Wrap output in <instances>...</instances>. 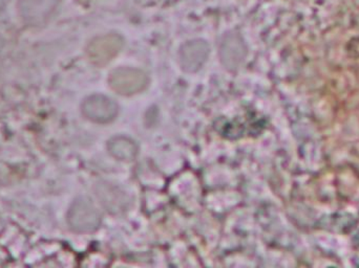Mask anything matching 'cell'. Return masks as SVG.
I'll return each mask as SVG.
<instances>
[{"instance_id":"cell-1","label":"cell","mask_w":359,"mask_h":268,"mask_svg":"<svg viewBox=\"0 0 359 268\" xmlns=\"http://www.w3.org/2000/svg\"><path fill=\"white\" fill-rule=\"evenodd\" d=\"M67 223L74 232L90 233L100 227L101 215L90 198L79 197L69 206Z\"/></svg>"},{"instance_id":"cell-2","label":"cell","mask_w":359,"mask_h":268,"mask_svg":"<svg viewBox=\"0 0 359 268\" xmlns=\"http://www.w3.org/2000/svg\"><path fill=\"white\" fill-rule=\"evenodd\" d=\"M109 85L117 94L133 96L143 92L149 85V78L144 71L132 67H121L111 71Z\"/></svg>"},{"instance_id":"cell-3","label":"cell","mask_w":359,"mask_h":268,"mask_svg":"<svg viewBox=\"0 0 359 268\" xmlns=\"http://www.w3.org/2000/svg\"><path fill=\"white\" fill-rule=\"evenodd\" d=\"M82 113L97 124H109L117 118L119 107L111 99L101 94L88 97L82 103Z\"/></svg>"},{"instance_id":"cell-4","label":"cell","mask_w":359,"mask_h":268,"mask_svg":"<svg viewBox=\"0 0 359 268\" xmlns=\"http://www.w3.org/2000/svg\"><path fill=\"white\" fill-rule=\"evenodd\" d=\"M209 56V46L204 40H191L182 45L179 52L180 64L187 73L202 69Z\"/></svg>"},{"instance_id":"cell-5","label":"cell","mask_w":359,"mask_h":268,"mask_svg":"<svg viewBox=\"0 0 359 268\" xmlns=\"http://www.w3.org/2000/svg\"><path fill=\"white\" fill-rule=\"evenodd\" d=\"M57 4L58 0H18L21 17L31 25H40L46 22Z\"/></svg>"},{"instance_id":"cell-6","label":"cell","mask_w":359,"mask_h":268,"mask_svg":"<svg viewBox=\"0 0 359 268\" xmlns=\"http://www.w3.org/2000/svg\"><path fill=\"white\" fill-rule=\"evenodd\" d=\"M247 48L238 34L230 33L224 36L219 46V56L227 69H238L246 57Z\"/></svg>"},{"instance_id":"cell-7","label":"cell","mask_w":359,"mask_h":268,"mask_svg":"<svg viewBox=\"0 0 359 268\" xmlns=\"http://www.w3.org/2000/svg\"><path fill=\"white\" fill-rule=\"evenodd\" d=\"M122 46V39L117 35H109L95 40L90 52L96 63H107L116 56Z\"/></svg>"},{"instance_id":"cell-8","label":"cell","mask_w":359,"mask_h":268,"mask_svg":"<svg viewBox=\"0 0 359 268\" xmlns=\"http://www.w3.org/2000/svg\"><path fill=\"white\" fill-rule=\"evenodd\" d=\"M101 204L111 213H120L126 210L128 200L126 194L121 190L111 185L103 183L97 189Z\"/></svg>"},{"instance_id":"cell-9","label":"cell","mask_w":359,"mask_h":268,"mask_svg":"<svg viewBox=\"0 0 359 268\" xmlns=\"http://www.w3.org/2000/svg\"><path fill=\"white\" fill-rule=\"evenodd\" d=\"M107 149L111 156L123 162L134 160L138 155L137 143L130 137L121 136V135L109 139Z\"/></svg>"},{"instance_id":"cell-10","label":"cell","mask_w":359,"mask_h":268,"mask_svg":"<svg viewBox=\"0 0 359 268\" xmlns=\"http://www.w3.org/2000/svg\"><path fill=\"white\" fill-rule=\"evenodd\" d=\"M4 40L2 39L1 37H0V52H1L2 48H4Z\"/></svg>"}]
</instances>
